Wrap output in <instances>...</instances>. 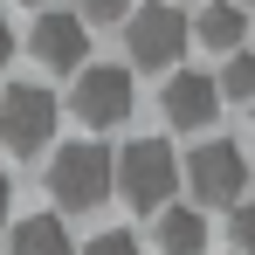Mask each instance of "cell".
I'll use <instances>...</instances> for the list:
<instances>
[{
  "label": "cell",
  "mask_w": 255,
  "mask_h": 255,
  "mask_svg": "<svg viewBox=\"0 0 255 255\" xmlns=\"http://www.w3.org/2000/svg\"><path fill=\"white\" fill-rule=\"evenodd\" d=\"M131 104H138L131 69H118V62H83V69H76V90H69L76 125L111 131V125H125V118H131Z\"/></svg>",
  "instance_id": "obj_3"
},
{
  "label": "cell",
  "mask_w": 255,
  "mask_h": 255,
  "mask_svg": "<svg viewBox=\"0 0 255 255\" xmlns=\"http://www.w3.org/2000/svg\"><path fill=\"white\" fill-rule=\"evenodd\" d=\"M186 193L207 207H242V186H249V159H242V145H228V138H207V145H193V159H186Z\"/></svg>",
  "instance_id": "obj_4"
},
{
  "label": "cell",
  "mask_w": 255,
  "mask_h": 255,
  "mask_svg": "<svg viewBox=\"0 0 255 255\" xmlns=\"http://www.w3.org/2000/svg\"><path fill=\"white\" fill-rule=\"evenodd\" d=\"M214 83H221V97H235V104H255V55L235 48V55L221 62V76H214Z\"/></svg>",
  "instance_id": "obj_12"
},
{
  "label": "cell",
  "mask_w": 255,
  "mask_h": 255,
  "mask_svg": "<svg viewBox=\"0 0 255 255\" xmlns=\"http://www.w3.org/2000/svg\"><path fill=\"white\" fill-rule=\"evenodd\" d=\"M48 193L62 214H97L111 193H118V152L97 145V138H76L48 159Z\"/></svg>",
  "instance_id": "obj_1"
},
{
  "label": "cell",
  "mask_w": 255,
  "mask_h": 255,
  "mask_svg": "<svg viewBox=\"0 0 255 255\" xmlns=\"http://www.w3.org/2000/svg\"><path fill=\"white\" fill-rule=\"evenodd\" d=\"M76 14H83V21H125L131 0H76Z\"/></svg>",
  "instance_id": "obj_14"
},
{
  "label": "cell",
  "mask_w": 255,
  "mask_h": 255,
  "mask_svg": "<svg viewBox=\"0 0 255 255\" xmlns=\"http://www.w3.org/2000/svg\"><path fill=\"white\" fill-rule=\"evenodd\" d=\"M235 7H249V0H235Z\"/></svg>",
  "instance_id": "obj_18"
},
{
  "label": "cell",
  "mask_w": 255,
  "mask_h": 255,
  "mask_svg": "<svg viewBox=\"0 0 255 255\" xmlns=\"http://www.w3.org/2000/svg\"><path fill=\"white\" fill-rule=\"evenodd\" d=\"M249 118H255V104H249Z\"/></svg>",
  "instance_id": "obj_19"
},
{
  "label": "cell",
  "mask_w": 255,
  "mask_h": 255,
  "mask_svg": "<svg viewBox=\"0 0 255 255\" xmlns=\"http://www.w3.org/2000/svg\"><path fill=\"white\" fill-rule=\"evenodd\" d=\"M118 193L131 200V214H166L179 193V159L166 138H131L118 152Z\"/></svg>",
  "instance_id": "obj_2"
},
{
  "label": "cell",
  "mask_w": 255,
  "mask_h": 255,
  "mask_svg": "<svg viewBox=\"0 0 255 255\" xmlns=\"http://www.w3.org/2000/svg\"><path fill=\"white\" fill-rule=\"evenodd\" d=\"M7 255H76V242L55 214H21L14 235H7Z\"/></svg>",
  "instance_id": "obj_9"
},
{
  "label": "cell",
  "mask_w": 255,
  "mask_h": 255,
  "mask_svg": "<svg viewBox=\"0 0 255 255\" xmlns=\"http://www.w3.org/2000/svg\"><path fill=\"white\" fill-rule=\"evenodd\" d=\"M7 200H14V179H7V166H0V221H7Z\"/></svg>",
  "instance_id": "obj_17"
},
{
  "label": "cell",
  "mask_w": 255,
  "mask_h": 255,
  "mask_svg": "<svg viewBox=\"0 0 255 255\" xmlns=\"http://www.w3.org/2000/svg\"><path fill=\"white\" fill-rule=\"evenodd\" d=\"M228 242H235V255H255V200L228 207Z\"/></svg>",
  "instance_id": "obj_13"
},
{
  "label": "cell",
  "mask_w": 255,
  "mask_h": 255,
  "mask_svg": "<svg viewBox=\"0 0 255 255\" xmlns=\"http://www.w3.org/2000/svg\"><path fill=\"white\" fill-rule=\"evenodd\" d=\"M125 42H131V62L138 69H172L186 55V14L172 0H145L125 14Z\"/></svg>",
  "instance_id": "obj_5"
},
{
  "label": "cell",
  "mask_w": 255,
  "mask_h": 255,
  "mask_svg": "<svg viewBox=\"0 0 255 255\" xmlns=\"http://www.w3.org/2000/svg\"><path fill=\"white\" fill-rule=\"evenodd\" d=\"M7 55H14V28L0 21V69H7Z\"/></svg>",
  "instance_id": "obj_16"
},
{
  "label": "cell",
  "mask_w": 255,
  "mask_h": 255,
  "mask_svg": "<svg viewBox=\"0 0 255 255\" xmlns=\"http://www.w3.org/2000/svg\"><path fill=\"white\" fill-rule=\"evenodd\" d=\"M159 104H166V125H179V131H207L214 111H221V83H214L207 69H172Z\"/></svg>",
  "instance_id": "obj_8"
},
{
  "label": "cell",
  "mask_w": 255,
  "mask_h": 255,
  "mask_svg": "<svg viewBox=\"0 0 255 255\" xmlns=\"http://www.w3.org/2000/svg\"><path fill=\"white\" fill-rule=\"evenodd\" d=\"M28 48H35L42 69H69V76H76L90 62V21L83 14H42L35 35H28Z\"/></svg>",
  "instance_id": "obj_7"
},
{
  "label": "cell",
  "mask_w": 255,
  "mask_h": 255,
  "mask_svg": "<svg viewBox=\"0 0 255 255\" xmlns=\"http://www.w3.org/2000/svg\"><path fill=\"white\" fill-rule=\"evenodd\" d=\"M48 138H55V97L42 83H14L0 97V145L14 159H35Z\"/></svg>",
  "instance_id": "obj_6"
},
{
  "label": "cell",
  "mask_w": 255,
  "mask_h": 255,
  "mask_svg": "<svg viewBox=\"0 0 255 255\" xmlns=\"http://www.w3.org/2000/svg\"><path fill=\"white\" fill-rule=\"evenodd\" d=\"M193 35H200L214 55H235L242 35H249V14H242L235 0H214V7H200V28H193Z\"/></svg>",
  "instance_id": "obj_11"
},
{
  "label": "cell",
  "mask_w": 255,
  "mask_h": 255,
  "mask_svg": "<svg viewBox=\"0 0 255 255\" xmlns=\"http://www.w3.org/2000/svg\"><path fill=\"white\" fill-rule=\"evenodd\" d=\"M207 214L200 207H166L159 214V255H207Z\"/></svg>",
  "instance_id": "obj_10"
},
{
  "label": "cell",
  "mask_w": 255,
  "mask_h": 255,
  "mask_svg": "<svg viewBox=\"0 0 255 255\" xmlns=\"http://www.w3.org/2000/svg\"><path fill=\"white\" fill-rule=\"evenodd\" d=\"M83 255H145V249H138L131 235H97V242H90Z\"/></svg>",
  "instance_id": "obj_15"
}]
</instances>
